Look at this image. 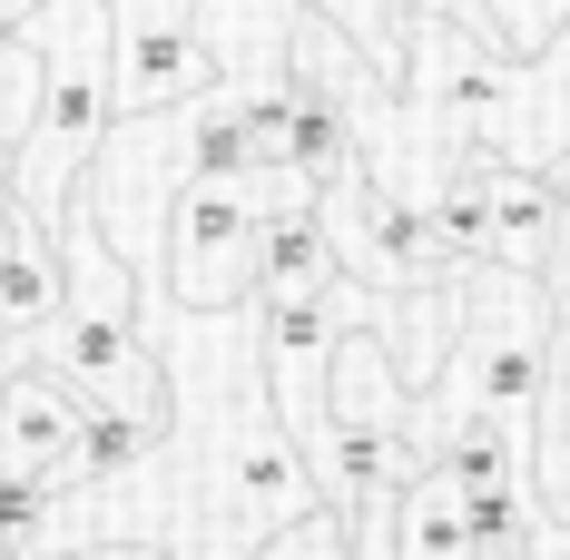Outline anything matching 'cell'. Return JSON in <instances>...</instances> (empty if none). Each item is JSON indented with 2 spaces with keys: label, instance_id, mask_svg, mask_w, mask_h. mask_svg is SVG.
<instances>
[{
  "label": "cell",
  "instance_id": "obj_15",
  "mask_svg": "<svg viewBox=\"0 0 570 560\" xmlns=\"http://www.w3.org/2000/svg\"><path fill=\"white\" fill-rule=\"evenodd\" d=\"M30 10H40V0H0V20H10V30H20V20H30Z\"/></svg>",
  "mask_w": 570,
  "mask_h": 560
},
{
  "label": "cell",
  "instance_id": "obj_17",
  "mask_svg": "<svg viewBox=\"0 0 570 560\" xmlns=\"http://www.w3.org/2000/svg\"><path fill=\"white\" fill-rule=\"evenodd\" d=\"M0 30H10V20H0Z\"/></svg>",
  "mask_w": 570,
  "mask_h": 560
},
{
  "label": "cell",
  "instance_id": "obj_11",
  "mask_svg": "<svg viewBox=\"0 0 570 560\" xmlns=\"http://www.w3.org/2000/svg\"><path fill=\"white\" fill-rule=\"evenodd\" d=\"M384 551L394 560H482L472 551V521H462V502H453V482H443L433 462L394 492V511H384Z\"/></svg>",
  "mask_w": 570,
  "mask_h": 560
},
{
  "label": "cell",
  "instance_id": "obj_14",
  "mask_svg": "<svg viewBox=\"0 0 570 560\" xmlns=\"http://www.w3.org/2000/svg\"><path fill=\"white\" fill-rule=\"evenodd\" d=\"M492 30H502V50H512V59H541L570 30V0H492Z\"/></svg>",
  "mask_w": 570,
  "mask_h": 560
},
{
  "label": "cell",
  "instance_id": "obj_7",
  "mask_svg": "<svg viewBox=\"0 0 570 560\" xmlns=\"http://www.w3.org/2000/svg\"><path fill=\"white\" fill-rule=\"evenodd\" d=\"M256 354H266V393L295 452L325 443V364H335V315L325 295H266L256 305Z\"/></svg>",
  "mask_w": 570,
  "mask_h": 560
},
{
  "label": "cell",
  "instance_id": "obj_3",
  "mask_svg": "<svg viewBox=\"0 0 570 560\" xmlns=\"http://www.w3.org/2000/svg\"><path fill=\"white\" fill-rule=\"evenodd\" d=\"M433 226H443V246H453L462 276H531V285H551V266H561V197H551V177L453 168V187L433 197Z\"/></svg>",
  "mask_w": 570,
  "mask_h": 560
},
{
  "label": "cell",
  "instance_id": "obj_13",
  "mask_svg": "<svg viewBox=\"0 0 570 560\" xmlns=\"http://www.w3.org/2000/svg\"><path fill=\"white\" fill-rule=\"evenodd\" d=\"M256 560H364V531H354L335 502H315L305 521H295V531H276V541H266Z\"/></svg>",
  "mask_w": 570,
  "mask_h": 560
},
{
  "label": "cell",
  "instance_id": "obj_16",
  "mask_svg": "<svg viewBox=\"0 0 570 560\" xmlns=\"http://www.w3.org/2000/svg\"><path fill=\"white\" fill-rule=\"evenodd\" d=\"M551 187H570V148H561V168H551Z\"/></svg>",
  "mask_w": 570,
  "mask_h": 560
},
{
  "label": "cell",
  "instance_id": "obj_1",
  "mask_svg": "<svg viewBox=\"0 0 570 560\" xmlns=\"http://www.w3.org/2000/svg\"><path fill=\"white\" fill-rule=\"evenodd\" d=\"M20 50L40 59V118H30V138H20L10 207L59 236L79 177L99 158V138L118 128V30H109L99 0H40V10L20 20Z\"/></svg>",
  "mask_w": 570,
  "mask_h": 560
},
{
  "label": "cell",
  "instance_id": "obj_5",
  "mask_svg": "<svg viewBox=\"0 0 570 560\" xmlns=\"http://www.w3.org/2000/svg\"><path fill=\"white\" fill-rule=\"evenodd\" d=\"M0 482L50 502V511L99 492V472H89V403L69 384H50L30 354L0 374Z\"/></svg>",
  "mask_w": 570,
  "mask_h": 560
},
{
  "label": "cell",
  "instance_id": "obj_2",
  "mask_svg": "<svg viewBox=\"0 0 570 560\" xmlns=\"http://www.w3.org/2000/svg\"><path fill=\"white\" fill-rule=\"evenodd\" d=\"M256 256H266V197H256V177L177 187L158 305H177V315H246L256 305Z\"/></svg>",
  "mask_w": 570,
  "mask_h": 560
},
{
  "label": "cell",
  "instance_id": "obj_6",
  "mask_svg": "<svg viewBox=\"0 0 570 560\" xmlns=\"http://www.w3.org/2000/svg\"><path fill=\"white\" fill-rule=\"evenodd\" d=\"M118 30V118H168L217 89V59L197 50V0H99Z\"/></svg>",
  "mask_w": 570,
  "mask_h": 560
},
{
  "label": "cell",
  "instance_id": "obj_9",
  "mask_svg": "<svg viewBox=\"0 0 570 560\" xmlns=\"http://www.w3.org/2000/svg\"><path fill=\"white\" fill-rule=\"evenodd\" d=\"M295 20H305V0H197V50L217 59V79L266 89V79L285 69Z\"/></svg>",
  "mask_w": 570,
  "mask_h": 560
},
{
  "label": "cell",
  "instance_id": "obj_4",
  "mask_svg": "<svg viewBox=\"0 0 570 560\" xmlns=\"http://www.w3.org/2000/svg\"><path fill=\"white\" fill-rule=\"evenodd\" d=\"M325 236H335V276L364 285V295H453V285H472L443 246V226L423 207H394L364 168H344L325 187Z\"/></svg>",
  "mask_w": 570,
  "mask_h": 560
},
{
  "label": "cell",
  "instance_id": "obj_8",
  "mask_svg": "<svg viewBox=\"0 0 570 560\" xmlns=\"http://www.w3.org/2000/svg\"><path fill=\"white\" fill-rule=\"evenodd\" d=\"M305 10H315V20H325L384 89H403L413 20H453V30H472V40H502V30H492V0H305Z\"/></svg>",
  "mask_w": 570,
  "mask_h": 560
},
{
  "label": "cell",
  "instance_id": "obj_12",
  "mask_svg": "<svg viewBox=\"0 0 570 560\" xmlns=\"http://www.w3.org/2000/svg\"><path fill=\"white\" fill-rule=\"evenodd\" d=\"M531 502L541 521H570V374H551L541 423H531Z\"/></svg>",
  "mask_w": 570,
  "mask_h": 560
},
{
  "label": "cell",
  "instance_id": "obj_10",
  "mask_svg": "<svg viewBox=\"0 0 570 560\" xmlns=\"http://www.w3.org/2000/svg\"><path fill=\"white\" fill-rule=\"evenodd\" d=\"M59 315V236L0 207V344H30Z\"/></svg>",
  "mask_w": 570,
  "mask_h": 560
}]
</instances>
